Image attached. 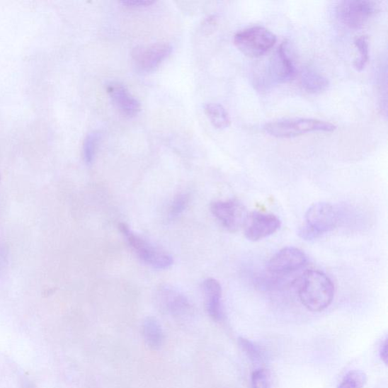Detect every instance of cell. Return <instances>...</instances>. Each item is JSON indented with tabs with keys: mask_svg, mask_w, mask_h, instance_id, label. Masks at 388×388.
<instances>
[{
	"mask_svg": "<svg viewBox=\"0 0 388 388\" xmlns=\"http://www.w3.org/2000/svg\"><path fill=\"white\" fill-rule=\"evenodd\" d=\"M189 202V198L187 194L181 193L174 199L171 204L169 214L171 217H177L184 212Z\"/></svg>",
	"mask_w": 388,
	"mask_h": 388,
	"instance_id": "22",
	"label": "cell"
},
{
	"mask_svg": "<svg viewBox=\"0 0 388 388\" xmlns=\"http://www.w3.org/2000/svg\"><path fill=\"white\" fill-rule=\"evenodd\" d=\"M156 291L159 304L171 314L183 315L190 309L188 299L176 288L165 285H161Z\"/></svg>",
	"mask_w": 388,
	"mask_h": 388,
	"instance_id": "13",
	"label": "cell"
},
{
	"mask_svg": "<svg viewBox=\"0 0 388 388\" xmlns=\"http://www.w3.org/2000/svg\"><path fill=\"white\" fill-rule=\"evenodd\" d=\"M339 215L329 202H316L305 215V223L299 229V235L305 241L314 240L337 227Z\"/></svg>",
	"mask_w": 388,
	"mask_h": 388,
	"instance_id": "2",
	"label": "cell"
},
{
	"mask_svg": "<svg viewBox=\"0 0 388 388\" xmlns=\"http://www.w3.org/2000/svg\"><path fill=\"white\" fill-rule=\"evenodd\" d=\"M239 342L242 350L244 351L251 361L258 363L262 360L263 355L261 351L251 341L244 338H239Z\"/></svg>",
	"mask_w": 388,
	"mask_h": 388,
	"instance_id": "21",
	"label": "cell"
},
{
	"mask_svg": "<svg viewBox=\"0 0 388 388\" xmlns=\"http://www.w3.org/2000/svg\"><path fill=\"white\" fill-rule=\"evenodd\" d=\"M268 77L273 82L285 83L293 80L296 69L287 50V42H283L270 60L268 69Z\"/></svg>",
	"mask_w": 388,
	"mask_h": 388,
	"instance_id": "11",
	"label": "cell"
},
{
	"mask_svg": "<svg viewBox=\"0 0 388 388\" xmlns=\"http://www.w3.org/2000/svg\"><path fill=\"white\" fill-rule=\"evenodd\" d=\"M355 48L359 51V57L353 62V67L358 72L363 71L370 59L369 40L366 36H360L354 41Z\"/></svg>",
	"mask_w": 388,
	"mask_h": 388,
	"instance_id": "18",
	"label": "cell"
},
{
	"mask_svg": "<svg viewBox=\"0 0 388 388\" xmlns=\"http://www.w3.org/2000/svg\"><path fill=\"white\" fill-rule=\"evenodd\" d=\"M281 224V221L273 214L253 212L248 214L244 226V234L251 241H261L275 234Z\"/></svg>",
	"mask_w": 388,
	"mask_h": 388,
	"instance_id": "8",
	"label": "cell"
},
{
	"mask_svg": "<svg viewBox=\"0 0 388 388\" xmlns=\"http://www.w3.org/2000/svg\"><path fill=\"white\" fill-rule=\"evenodd\" d=\"M253 388H271L270 376L266 370H256L252 375Z\"/></svg>",
	"mask_w": 388,
	"mask_h": 388,
	"instance_id": "23",
	"label": "cell"
},
{
	"mask_svg": "<svg viewBox=\"0 0 388 388\" xmlns=\"http://www.w3.org/2000/svg\"><path fill=\"white\" fill-rule=\"evenodd\" d=\"M118 229L125 236L127 242L139 258L147 265L157 269H166L173 264L171 256L134 233L126 224L121 223Z\"/></svg>",
	"mask_w": 388,
	"mask_h": 388,
	"instance_id": "5",
	"label": "cell"
},
{
	"mask_svg": "<svg viewBox=\"0 0 388 388\" xmlns=\"http://www.w3.org/2000/svg\"><path fill=\"white\" fill-rule=\"evenodd\" d=\"M143 333L148 346L153 350H158L165 341L163 329L154 317H147L144 322Z\"/></svg>",
	"mask_w": 388,
	"mask_h": 388,
	"instance_id": "15",
	"label": "cell"
},
{
	"mask_svg": "<svg viewBox=\"0 0 388 388\" xmlns=\"http://www.w3.org/2000/svg\"><path fill=\"white\" fill-rule=\"evenodd\" d=\"M100 139L101 135L98 132H91L86 136L83 143V158L86 164H93Z\"/></svg>",
	"mask_w": 388,
	"mask_h": 388,
	"instance_id": "19",
	"label": "cell"
},
{
	"mask_svg": "<svg viewBox=\"0 0 388 388\" xmlns=\"http://www.w3.org/2000/svg\"><path fill=\"white\" fill-rule=\"evenodd\" d=\"M265 131L275 137L291 138L310 132H331L336 126L331 123L312 118H287L266 124Z\"/></svg>",
	"mask_w": 388,
	"mask_h": 388,
	"instance_id": "3",
	"label": "cell"
},
{
	"mask_svg": "<svg viewBox=\"0 0 388 388\" xmlns=\"http://www.w3.org/2000/svg\"><path fill=\"white\" fill-rule=\"evenodd\" d=\"M205 113L215 128L223 130L229 127L231 124L229 115L222 105L209 103L205 106Z\"/></svg>",
	"mask_w": 388,
	"mask_h": 388,
	"instance_id": "17",
	"label": "cell"
},
{
	"mask_svg": "<svg viewBox=\"0 0 388 388\" xmlns=\"http://www.w3.org/2000/svg\"><path fill=\"white\" fill-rule=\"evenodd\" d=\"M154 3V1H149V0H128V1L121 2L123 6L132 8L147 7L153 5Z\"/></svg>",
	"mask_w": 388,
	"mask_h": 388,
	"instance_id": "24",
	"label": "cell"
},
{
	"mask_svg": "<svg viewBox=\"0 0 388 388\" xmlns=\"http://www.w3.org/2000/svg\"><path fill=\"white\" fill-rule=\"evenodd\" d=\"M307 263L306 254L293 246L283 248L268 263V271L274 276H283L303 268Z\"/></svg>",
	"mask_w": 388,
	"mask_h": 388,
	"instance_id": "9",
	"label": "cell"
},
{
	"mask_svg": "<svg viewBox=\"0 0 388 388\" xmlns=\"http://www.w3.org/2000/svg\"><path fill=\"white\" fill-rule=\"evenodd\" d=\"M206 306L210 316L220 321L223 316L222 306V290L220 283L214 278L205 280L202 285Z\"/></svg>",
	"mask_w": 388,
	"mask_h": 388,
	"instance_id": "14",
	"label": "cell"
},
{
	"mask_svg": "<svg viewBox=\"0 0 388 388\" xmlns=\"http://www.w3.org/2000/svg\"><path fill=\"white\" fill-rule=\"evenodd\" d=\"M381 358L383 362L387 364V340L384 341V342L382 344L381 347Z\"/></svg>",
	"mask_w": 388,
	"mask_h": 388,
	"instance_id": "25",
	"label": "cell"
},
{
	"mask_svg": "<svg viewBox=\"0 0 388 388\" xmlns=\"http://www.w3.org/2000/svg\"><path fill=\"white\" fill-rule=\"evenodd\" d=\"M366 381L367 377L363 372L353 370L343 377L338 388H363Z\"/></svg>",
	"mask_w": 388,
	"mask_h": 388,
	"instance_id": "20",
	"label": "cell"
},
{
	"mask_svg": "<svg viewBox=\"0 0 388 388\" xmlns=\"http://www.w3.org/2000/svg\"><path fill=\"white\" fill-rule=\"evenodd\" d=\"M172 47L167 44H156L136 48L133 61L138 71L144 73L154 72L167 59Z\"/></svg>",
	"mask_w": 388,
	"mask_h": 388,
	"instance_id": "10",
	"label": "cell"
},
{
	"mask_svg": "<svg viewBox=\"0 0 388 388\" xmlns=\"http://www.w3.org/2000/svg\"><path fill=\"white\" fill-rule=\"evenodd\" d=\"M106 91L114 104L125 116L132 118L141 112L142 105L125 85L111 82L106 86Z\"/></svg>",
	"mask_w": 388,
	"mask_h": 388,
	"instance_id": "12",
	"label": "cell"
},
{
	"mask_svg": "<svg viewBox=\"0 0 388 388\" xmlns=\"http://www.w3.org/2000/svg\"><path fill=\"white\" fill-rule=\"evenodd\" d=\"M335 296L330 278L319 270H309L302 277L299 287L301 303L309 311L321 312L329 307Z\"/></svg>",
	"mask_w": 388,
	"mask_h": 388,
	"instance_id": "1",
	"label": "cell"
},
{
	"mask_svg": "<svg viewBox=\"0 0 388 388\" xmlns=\"http://www.w3.org/2000/svg\"><path fill=\"white\" fill-rule=\"evenodd\" d=\"M300 84L302 87L310 93L324 92L329 86V81L326 77L310 69H307L301 73Z\"/></svg>",
	"mask_w": 388,
	"mask_h": 388,
	"instance_id": "16",
	"label": "cell"
},
{
	"mask_svg": "<svg viewBox=\"0 0 388 388\" xmlns=\"http://www.w3.org/2000/svg\"><path fill=\"white\" fill-rule=\"evenodd\" d=\"M378 10V6L367 0H349L341 2L338 15L341 23L351 29L362 28Z\"/></svg>",
	"mask_w": 388,
	"mask_h": 388,
	"instance_id": "6",
	"label": "cell"
},
{
	"mask_svg": "<svg viewBox=\"0 0 388 388\" xmlns=\"http://www.w3.org/2000/svg\"><path fill=\"white\" fill-rule=\"evenodd\" d=\"M211 212L225 229L236 232L244 228L248 213L243 205L236 200L215 201Z\"/></svg>",
	"mask_w": 388,
	"mask_h": 388,
	"instance_id": "7",
	"label": "cell"
},
{
	"mask_svg": "<svg viewBox=\"0 0 388 388\" xmlns=\"http://www.w3.org/2000/svg\"><path fill=\"white\" fill-rule=\"evenodd\" d=\"M276 36L272 31L261 26L241 30L234 37V45L245 56L258 58L265 55L276 44Z\"/></svg>",
	"mask_w": 388,
	"mask_h": 388,
	"instance_id": "4",
	"label": "cell"
}]
</instances>
